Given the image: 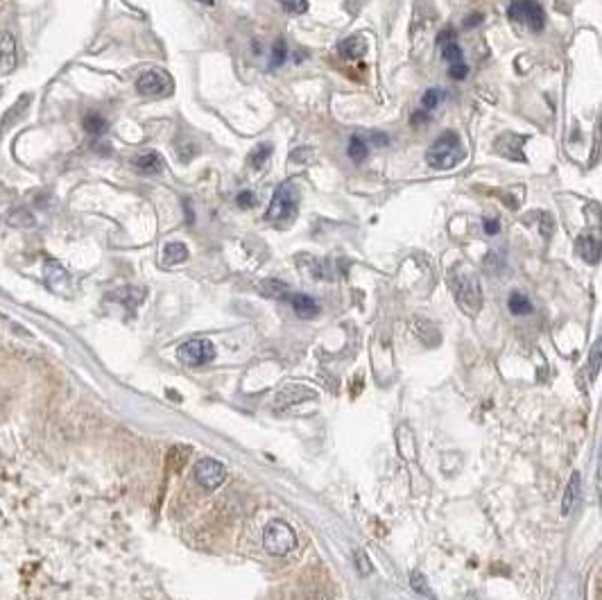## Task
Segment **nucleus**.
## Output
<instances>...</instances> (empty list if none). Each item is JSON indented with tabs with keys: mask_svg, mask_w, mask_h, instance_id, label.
<instances>
[{
	"mask_svg": "<svg viewBox=\"0 0 602 600\" xmlns=\"http://www.w3.org/2000/svg\"><path fill=\"white\" fill-rule=\"evenodd\" d=\"M462 159H464V148L455 131H444V134L437 136L433 145L426 150L428 166L435 170H451L460 164Z\"/></svg>",
	"mask_w": 602,
	"mask_h": 600,
	"instance_id": "nucleus-1",
	"label": "nucleus"
},
{
	"mask_svg": "<svg viewBox=\"0 0 602 600\" xmlns=\"http://www.w3.org/2000/svg\"><path fill=\"white\" fill-rule=\"evenodd\" d=\"M297 206H299V190H297V186H294V182H285L274 190L272 202H270V208H267L265 217L270 222L285 227V224L292 222L294 213H297Z\"/></svg>",
	"mask_w": 602,
	"mask_h": 600,
	"instance_id": "nucleus-2",
	"label": "nucleus"
},
{
	"mask_svg": "<svg viewBox=\"0 0 602 600\" xmlns=\"http://www.w3.org/2000/svg\"><path fill=\"white\" fill-rule=\"evenodd\" d=\"M263 546L270 555H288L297 546L294 530L285 521H272L263 530Z\"/></svg>",
	"mask_w": 602,
	"mask_h": 600,
	"instance_id": "nucleus-3",
	"label": "nucleus"
},
{
	"mask_svg": "<svg viewBox=\"0 0 602 600\" xmlns=\"http://www.w3.org/2000/svg\"><path fill=\"white\" fill-rule=\"evenodd\" d=\"M455 299L469 315H475L482 308V288L473 274H460L455 277Z\"/></svg>",
	"mask_w": 602,
	"mask_h": 600,
	"instance_id": "nucleus-4",
	"label": "nucleus"
},
{
	"mask_svg": "<svg viewBox=\"0 0 602 600\" xmlns=\"http://www.w3.org/2000/svg\"><path fill=\"white\" fill-rule=\"evenodd\" d=\"M508 16L516 23L528 25L534 32H541L543 25H546V12L534 0H512L508 7Z\"/></svg>",
	"mask_w": 602,
	"mask_h": 600,
	"instance_id": "nucleus-5",
	"label": "nucleus"
},
{
	"mask_svg": "<svg viewBox=\"0 0 602 600\" xmlns=\"http://www.w3.org/2000/svg\"><path fill=\"white\" fill-rule=\"evenodd\" d=\"M136 91L141 95H150V98H161L172 91V78L161 69H150L138 75Z\"/></svg>",
	"mask_w": 602,
	"mask_h": 600,
	"instance_id": "nucleus-6",
	"label": "nucleus"
},
{
	"mask_svg": "<svg viewBox=\"0 0 602 600\" xmlns=\"http://www.w3.org/2000/svg\"><path fill=\"white\" fill-rule=\"evenodd\" d=\"M177 356L188 367H199L215 358V347L208 340H188L177 349Z\"/></svg>",
	"mask_w": 602,
	"mask_h": 600,
	"instance_id": "nucleus-7",
	"label": "nucleus"
},
{
	"mask_svg": "<svg viewBox=\"0 0 602 600\" xmlns=\"http://www.w3.org/2000/svg\"><path fill=\"white\" fill-rule=\"evenodd\" d=\"M195 478L204 490H215L224 483L227 469L222 462H217L213 458H204L195 464Z\"/></svg>",
	"mask_w": 602,
	"mask_h": 600,
	"instance_id": "nucleus-8",
	"label": "nucleus"
},
{
	"mask_svg": "<svg viewBox=\"0 0 602 600\" xmlns=\"http://www.w3.org/2000/svg\"><path fill=\"white\" fill-rule=\"evenodd\" d=\"M528 141L525 136H516V134H510V131H505V134H501L499 138H496V152H499L501 157L510 159V161H519V164H525V155H523V143Z\"/></svg>",
	"mask_w": 602,
	"mask_h": 600,
	"instance_id": "nucleus-9",
	"label": "nucleus"
},
{
	"mask_svg": "<svg viewBox=\"0 0 602 600\" xmlns=\"http://www.w3.org/2000/svg\"><path fill=\"white\" fill-rule=\"evenodd\" d=\"M18 64L16 55V39L14 34L0 32V73H12Z\"/></svg>",
	"mask_w": 602,
	"mask_h": 600,
	"instance_id": "nucleus-10",
	"label": "nucleus"
},
{
	"mask_svg": "<svg viewBox=\"0 0 602 600\" xmlns=\"http://www.w3.org/2000/svg\"><path fill=\"white\" fill-rule=\"evenodd\" d=\"M578 254L587 263L596 265L600 261V234H585L578 238Z\"/></svg>",
	"mask_w": 602,
	"mask_h": 600,
	"instance_id": "nucleus-11",
	"label": "nucleus"
},
{
	"mask_svg": "<svg viewBox=\"0 0 602 600\" xmlns=\"http://www.w3.org/2000/svg\"><path fill=\"white\" fill-rule=\"evenodd\" d=\"M338 52L344 59H360L367 52V39L362 34H353L338 43Z\"/></svg>",
	"mask_w": 602,
	"mask_h": 600,
	"instance_id": "nucleus-12",
	"label": "nucleus"
},
{
	"mask_svg": "<svg viewBox=\"0 0 602 600\" xmlns=\"http://www.w3.org/2000/svg\"><path fill=\"white\" fill-rule=\"evenodd\" d=\"M43 277H45V283L50 285L52 290L69 288V274H66V270L57 261H45Z\"/></svg>",
	"mask_w": 602,
	"mask_h": 600,
	"instance_id": "nucleus-13",
	"label": "nucleus"
},
{
	"mask_svg": "<svg viewBox=\"0 0 602 600\" xmlns=\"http://www.w3.org/2000/svg\"><path fill=\"white\" fill-rule=\"evenodd\" d=\"M288 299H290V303H292L294 313H297V315L303 317V320H310V317H315V315L320 313L317 301H315L310 294L299 292V294H290Z\"/></svg>",
	"mask_w": 602,
	"mask_h": 600,
	"instance_id": "nucleus-14",
	"label": "nucleus"
},
{
	"mask_svg": "<svg viewBox=\"0 0 602 600\" xmlns=\"http://www.w3.org/2000/svg\"><path fill=\"white\" fill-rule=\"evenodd\" d=\"M134 168L145 175H155L161 173V168H164V159H161L159 152H143V155L134 159Z\"/></svg>",
	"mask_w": 602,
	"mask_h": 600,
	"instance_id": "nucleus-15",
	"label": "nucleus"
},
{
	"mask_svg": "<svg viewBox=\"0 0 602 600\" xmlns=\"http://www.w3.org/2000/svg\"><path fill=\"white\" fill-rule=\"evenodd\" d=\"M258 292L263 294V297H270V299H288L290 297V288L285 281H279V279H265L258 283Z\"/></svg>",
	"mask_w": 602,
	"mask_h": 600,
	"instance_id": "nucleus-16",
	"label": "nucleus"
},
{
	"mask_svg": "<svg viewBox=\"0 0 602 600\" xmlns=\"http://www.w3.org/2000/svg\"><path fill=\"white\" fill-rule=\"evenodd\" d=\"M580 485H582L580 473L575 471V473L571 476L568 485H566V492H564V501H561V512H564V514H571V510L575 508V501H578V497H580Z\"/></svg>",
	"mask_w": 602,
	"mask_h": 600,
	"instance_id": "nucleus-17",
	"label": "nucleus"
},
{
	"mask_svg": "<svg viewBox=\"0 0 602 600\" xmlns=\"http://www.w3.org/2000/svg\"><path fill=\"white\" fill-rule=\"evenodd\" d=\"M399 451H401V455H403L406 460H415V455H417L415 435H413V431H410L406 424L399 426Z\"/></svg>",
	"mask_w": 602,
	"mask_h": 600,
	"instance_id": "nucleus-18",
	"label": "nucleus"
},
{
	"mask_svg": "<svg viewBox=\"0 0 602 600\" xmlns=\"http://www.w3.org/2000/svg\"><path fill=\"white\" fill-rule=\"evenodd\" d=\"M313 392L306 387H297V385H288L283 390V392L276 394V403L279 406H290V403H297L301 401V399H310Z\"/></svg>",
	"mask_w": 602,
	"mask_h": 600,
	"instance_id": "nucleus-19",
	"label": "nucleus"
},
{
	"mask_svg": "<svg viewBox=\"0 0 602 600\" xmlns=\"http://www.w3.org/2000/svg\"><path fill=\"white\" fill-rule=\"evenodd\" d=\"M188 259V247L184 243H168L164 247V263L166 265H177Z\"/></svg>",
	"mask_w": 602,
	"mask_h": 600,
	"instance_id": "nucleus-20",
	"label": "nucleus"
},
{
	"mask_svg": "<svg viewBox=\"0 0 602 600\" xmlns=\"http://www.w3.org/2000/svg\"><path fill=\"white\" fill-rule=\"evenodd\" d=\"M7 224L16 227V229H27V227H34V215L27 211V208H12L7 213Z\"/></svg>",
	"mask_w": 602,
	"mask_h": 600,
	"instance_id": "nucleus-21",
	"label": "nucleus"
},
{
	"mask_svg": "<svg viewBox=\"0 0 602 600\" xmlns=\"http://www.w3.org/2000/svg\"><path fill=\"white\" fill-rule=\"evenodd\" d=\"M82 125H84V129L89 131V134H93V136H100V134H104V131L109 129L107 118L100 116V113H86Z\"/></svg>",
	"mask_w": 602,
	"mask_h": 600,
	"instance_id": "nucleus-22",
	"label": "nucleus"
},
{
	"mask_svg": "<svg viewBox=\"0 0 602 600\" xmlns=\"http://www.w3.org/2000/svg\"><path fill=\"white\" fill-rule=\"evenodd\" d=\"M410 587H413L419 596H424L428 600H437V596L433 594V589H430L428 580L422 571H413V573H410Z\"/></svg>",
	"mask_w": 602,
	"mask_h": 600,
	"instance_id": "nucleus-23",
	"label": "nucleus"
},
{
	"mask_svg": "<svg viewBox=\"0 0 602 600\" xmlns=\"http://www.w3.org/2000/svg\"><path fill=\"white\" fill-rule=\"evenodd\" d=\"M508 306H510V310L514 313V315H530V313H532V303H530V299L525 297L523 292H516V290L510 294Z\"/></svg>",
	"mask_w": 602,
	"mask_h": 600,
	"instance_id": "nucleus-24",
	"label": "nucleus"
},
{
	"mask_svg": "<svg viewBox=\"0 0 602 600\" xmlns=\"http://www.w3.org/2000/svg\"><path fill=\"white\" fill-rule=\"evenodd\" d=\"M347 155L356 161V164H360V161H365L367 159V155H369V150H367V145H365V141L362 138H358V136H353L351 141H349V150H347Z\"/></svg>",
	"mask_w": 602,
	"mask_h": 600,
	"instance_id": "nucleus-25",
	"label": "nucleus"
},
{
	"mask_svg": "<svg viewBox=\"0 0 602 600\" xmlns=\"http://www.w3.org/2000/svg\"><path fill=\"white\" fill-rule=\"evenodd\" d=\"M442 57L453 66V64H460V62H462L464 52H462V48L457 45V41H446V43H442Z\"/></svg>",
	"mask_w": 602,
	"mask_h": 600,
	"instance_id": "nucleus-26",
	"label": "nucleus"
},
{
	"mask_svg": "<svg viewBox=\"0 0 602 600\" xmlns=\"http://www.w3.org/2000/svg\"><path fill=\"white\" fill-rule=\"evenodd\" d=\"M270 155H272V145L270 143H265V145H258L252 155H250V164H252V168H263L265 164H267V159H270Z\"/></svg>",
	"mask_w": 602,
	"mask_h": 600,
	"instance_id": "nucleus-27",
	"label": "nucleus"
},
{
	"mask_svg": "<svg viewBox=\"0 0 602 600\" xmlns=\"http://www.w3.org/2000/svg\"><path fill=\"white\" fill-rule=\"evenodd\" d=\"M446 98V93L442 91V89H428L426 93H424V98H422V107H424V111H433L435 107L439 102H442Z\"/></svg>",
	"mask_w": 602,
	"mask_h": 600,
	"instance_id": "nucleus-28",
	"label": "nucleus"
},
{
	"mask_svg": "<svg viewBox=\"0 0 602 600\" xmlns=\"http://www.w3.org/2000/svg\"><path fill=\"white\" fill-rule=\"evenodd\" d=\"M356 566H358V573L360 576H369L371 573V559L367 557L365 550H356Z\"/></svg>",
	"mask_w": 602,
	"mask_h": 600,
	"instance_id": "nucleus-29",
	"label": "nucleus"
},
{
	"mask_svg": "<svg viewBox=\"0 0 602 600\" xmlns=\"http://www.w3.org/2000/svg\"><path fill=\"white\" fill-rule=\"evenodd\" d=\"M279 3L283 5L285 12H290V14H303L306 9H308L306 0H279Z\"/></svg>",
	"mask_w": 602,
	"mask_h": 600,
	"instance_id": "nucleus-30",
	"label": "nucleus"
},
{
	"mask_svg": "<svg viewBox=\"0 0 602 600\" xmlns=\"http://www.w3.org/2000/svg\"><path fill=\"white\" fill-rule=\"evenodd\" d=\"M466 75H469V66H466L464 62H460V64H453L451 66V71H448V78L451 80H466Z\"/></svg>",
	"mask_w": 602,
	"mask_h": 600,
	"instance_id": "nucleus-31",
	"label": "nucleus"
},
{
	"mask_svg": "<svg viewBox=\"0 0 602 600\" xmlns=\"http://www.w3.org/2000/svg\"><path fill=\"white\" fill-rule=\"evenodd\" d=\"M27 104H30V95H23V98H21V100H18V102L14 104V109L9 111L7 116H5V125H7V127H9V122L14 120V116H16L18 111H21V113L25 111V107H27Z\"/></svg>",
	"mask_w": 602,
	"mask_h": 600,
	"instance_id": "nucleus-32",
	"label": "nucleus"
},
{
	"mask_svg": "<svg viewBox=\"0 0 602 600\" xmlns=\"http://www.w3.org/2000/svg\"><path fill=\"white\" fill-rule=\"evenodd\" d=\"M285 62V43L283 41H276L274 43V57H272V69H279V66Z\"/></svg>",
	"mask_w": 602,
	"mask_h": 600,
	"instance_id": "nucleus-33",
	"label": "nucleus"
},
{
	"mask_svg": "<svg viewBox=\"0 0 602 600\" xmlns=\"http://www.w3.org/2000/svg\"><path fill=\"white\" fill-rule=\"evenodd\" d=\"M236 202L241 208H252V206H256V197H254L252 190H243V193H238Z\"/></svg>",
	"mask_w": 602,
	"mask_h": 600,
	"instance_id": "nucleus-34",
	"label": "nucleus"
},
{
	"mask_svg": "<svg viewBox=\"0 0 602 600\" xmlns=\"http://www.w3.org/2000/svg\"><path fill=\"white\" fill-rule=\"evenodd\" d=\"M598 369H600V342H596L594 351H591V371L598 374Z\"/></svg>",
	"mask_w": 602,
	"mask_h": 600,
	"instance_id": "nucleus-35",
	"label": "nucleus"
},
{
	"mask_svg": "<svg viewBox=\"0 0 602 600\" xmlns=\"http://www.w3.org/2000/svg\"><path fill=\"white\" fill-rule=\"evenodd\" d=\"M499 229H501V222L499 220H489V217H487V220H485V231L489 236H496V234H499Z\"/></svg>",
	"mask_w": 602,
	"mask_h": 600,
	"instance_id": "nucleus-36",
	"label": "nucleus"
},
{
	"mask_svg": "<svg viewBox=\"0 0 602 600\" xmlns=\"http://www.w3.org/2000/svg\"><path fill=\"white\" fill-rule=\"evenodd\" d=\"M478 23H482V14H471V16L464 21V27H473V25H478Z\"/></svg>",
	"mask_w": 602,
	"mask_h": 600,
	"instance_id": "nucleus-37",
	"label": "nucleus"
},
{
	"mask_svg": "<svg viewBox=\"0 0 602 600\" xmlns=\"http://www.w3.org/2000/svg\"><path fill=\"white\" fill-rule=\"evenodd\" d=\"M197 3H204V5H213L215 0H197Z\"/></svg>",
	"mask_w": 602,
	"mask_h": 600,
	"instance_id": "nucleus-38",
	"label": "nucleus"
}]
</instances>
